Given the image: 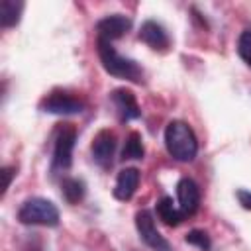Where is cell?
I'll use <instances>...</instances> for the list:
<instances>
[{"label":"cell","mask_w":251,"mask_h":251,"mask_svg":"<svg viewBox=\"0 0 251 251\" xmlns=\"http://www.w3.org/2000/svg\"><path fill=\"white\" fill-rule=\"evenodd\" d=\"M165 147L175 161L190 163L198 153V139L186 122L173 120L165 127Z\"/></svg>","instance_id":"obj_1"},{"label":"cell","mask_w":251,"mask_h":251,"mask_svg":"<svg viewBox=\"0 0 251 251\" xmlns=\"http://www.w3.org/2000/svg\"><path fill=\"white\" fill-rule=\"evenodd\" d=\"M96 49H98L100 63H102V67L108 75H112L116 78L131 80V82H141L143 80V69L133 59H127V57L120 55L116 51V47L112 45V41L96 37Z\"/></svg>","instance_id":"obj_2"},{"label":"cell","mask_w":251,"mask_h":251,"mask_svg":"<svg viewBox=\"0 0 251 251\" xmlns=\"http://www.w3.org/2000/svg\"><path fill=\"white\" fill-rule=\"evenodd\" d=\"M18 220L24 226L55 227V226H59V210L51 200L41 198V196H31L20 206Z\"/></svg>","instance_id":"obj_3"},{"label":"cell","mask_w":251,"mask_h":251,"mask_svg":"<svg viewBox=\"0 0 251 251\" xmlns=\"http://www.w3.org/2000/svg\"><path fill=\"white\" fill-rule=\"evenodd\" d=\"M76 141V129L71 124H63L55 135V145H53V159L51 167L53 171H67L73 165V149Z\"/></svg>","instance_id":"obj_4"},{"label":"cell","mask_w":251,"mask_h":251,"mask_svg":"<svg viewBox=\"0 0 251 251\" xmlns=\"http://www.w3.org/2000/svg\"><path fill=\"white\" fill-rule=\"evenodd\" d=\"M39 108L47 114H55V116H73V114H80L84 110V102L78 96H73L69 92L63 90H53L51 94H47Z\"/></svg>","instance_id":"obj_5"},{"label":"cell","mask_w":251,"mask_h":251,"mask_svg":"<svg viewBox=\"0 0 251 251\" xmlns=\"http://www.w3.org/2000/svg\"><path fill=\"white\" fill-rule=\"evenodd\" d=\"M135 227H137L141 241L147 247H151L153 251H173L171 243L159 233V229L155 226V218L149 210H139L135 214Z\"/></svg>","instance_id":"obj_6"},{"label":"cell","mask_w":251,"mask_h":251,"mask_svg":"<svg viewBox=\"0 0 251 251\" xmlns=\"http://www.w3.org/2000/svg\"><path fill=\"white\" fill-rule=\"evenodd\" d=\"M90 151H92V159L102 167V169H108L114 161V153H116V135L114 131L110 129H100L94 139H92V145H90Z\"/></svg>","instance_id":"obj_7"},{"label":"cell","mask_w":251,"mask_h":251,"mask_svg":"<svg viewBox=\"0 0 251 251\" xmlns=\"http://www.w3.org/2000/svg\"><path fill=\"white\" fill-rule=\"evenodd\" d=\"M131 27V20L124 14H112L106 16L102 20H98L96 24V37L98 39H106V41H114L124 37Z\"/></svg>","instance_id":"obj_8"},{"label":"cell","mask_w":251,"mask_h":251,"mask_svg":"<svg viewBox=\"0 0 251 251\" xmlns=\"http://www.w3.org/2000/svg\"><path fill=\"white\" fill-rule=\"evenodd\" d=\"M176 200L184 218L196 214V210L200 208V188L190 176H182L176 182Z\"/></svg>","instance_id":"obj_9"},{"label":"cell","mask_w":251,"mask_h":251,"mask_svg":"<svg viewBox=\"0 0 251 251\" xmlns=\"http://www.w3.org/2000/svg\"><path fill=\"white\" fill-rule=\"evenodd\" d=\"M116 110H118V116L122 122H129V120H137L141 116V110H139V104L135 100V94L127 88H116L112 90L110 94Z\"/></svg>","instance_id":"obj_10"},{"label":"cell","mask_w":251,"mask_h":251,"mask_svg":"<svg viewBox=\"0 0 251 251\" xmlns=\"http://www.w3.org/2000/svg\"><path fill=\"white\" fill-rule=\"evenodd\" d=\"M139 39L143 43H147L155 51H165L169 47V43H171L167 29L159 22H155V20H145L141 24V27H139Z\"/></svg>","instance_id":"obj_11"},{"label":"cell","mask_w":251,"mask_h":251,"mask_svg":"<svg viewBox=\"0 0 251 251\" xmlns=\"http://www.w3.org/2000/svg\"><path fill=\"white\" fill-rule=\"evenodd\" d=\"M139 171L135 167H127L124 171L118 173V178H116V184H114V196L118 200H129L135 190H137V184H139Z\"/></svg>","instance_id":"obj_12"},{"label":"cell","mask_w":251,"mask_h":251,"mask_svg":"<svg viewBox=\"0 0 251 251\" xmlns=\"http://www.w3.org/2000/svg\"><path fill=\"white\" fill-rule=\"evenodd\" d=\"M155 214H157V218H159L165 226H171V227L182 224V220H184V214L180 212L178 206H175V202H173L171 196H163V198L157 200V204H155Z\"/></svg>","instance_id":"obj_13"},{"label":"cell","mask_w":251,"mask_h":251,"mask_svg":"<svg viewBox=\"0 0 251 251\" xmlns=\"http://www.w3.org/2000/svg\"><path fill=\"white\" fill-rule=\"evenodd\" d=\"M24 10V2L20 0H2L0 2V24L4 27H12L20 22Z\"/></svg>","instance_id":"obj_14"},{"label":"cell","mask_w":251,"mask_h":251,"mask_svg":"<svg viewBox=\"0 0 251 251\" xmlns=\"http://www.w3.org/2000/svg\"><path fill=\"white\" fill-rule=\"evenodd\" d=\"M145 155V147H143V139L137 131H131L127 137H126V145L122 149V159L127 161V159H143Z\"/></svg>","instance_id":"obj_15"},{"label":"cell","mask_w":251,"mask_h":251,"mask_svg":"<svg viewBox=\"0 0 251 251\" xmlns=\"http://www.w3.org/2000/svg\"><path fill=\"white\" fill-rule=\"evenodd\" d=\"M61 192L65 196V200L69 204H76L78 200H82L84 196V182L78 180V178H73V176H67L63 178L61 182Z\"/></svg>","instance_id":"obj_16"},{"label":"cell","mask_w":251,"mask_h":251,"mask_svg":"<svg viewBox=\"0 0 251 251\" xmlns=\"http://www.w3.org/2000/svg\"><path fill=\"white\" fill-rule=\"evenodd\" d=\"M237 53L243 63L251 69V29H243L237 37Z\"/></svg>","instance_id":"obj_17"},{"label":"cell","mask_w":251,"mask_h":251,"mask_svg":"<svg viewBox=\"0 0 251 251\" xmlns=\"http://www.w3.org/2000/svg\"><path fill=\"white\" fill-rule=\"evenodd\" d=\"M184 239H186V243H190V245H194V247H198L202 251H210V247H212L210 235L204 229H190Z\"/></svg>","instance_id":"obj_18"},{"label":"cell","mask_w":251,"mask_h":251,"mask_svg":"<svg viewBox=\"0 0 251 251\" xmlns=\"http://www.w3.org/2000/svg\"><path fill=\"white\" fill-rule=\"evenodd\" d=\"M237 200H239V204L245 208V210H251V190H237Z\"/></svg>","instance_id":"obj_19"},{"label":"cell","mask_w":251,"mask_h":251,"mask_svg":"<svg viewBox=\"0 0 251 251\" xmlns=\"http://www.w3.org/2000/svg\"><path fill=\"white\" fill-rule=\"evenodd\" d=\"M2 173H4V192H6V190H8V186H10V180H12L14 169H12V167H4V169H2Z\"/></svg>","instance_id":"obj_20"}]
</instances>
